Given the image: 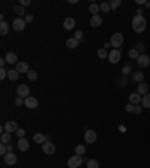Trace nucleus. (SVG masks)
<instances>
[{
    "label": "nucleus",
    "mask_w": 150,
    "mask_h": 168,
    "mask_svg": "<svg viewBox=\"0 0 150 168\" xmlns=\"http://www.w3.org/2000/svg\"><path fill=\"white\" fill-rule=\"evenodd\" d=\"M146 27H147V21H146V18L143 15H135L132 18V29H134V32L143 33L146 30Z\"/></svg>",
    "instance_id": "obj_1"
},
{
    "label": "nucleus",
    "mask_w": 150,
    "mask_h": 168,
    "mask_svg": "<svg viewBox=\"0 0 150 168\" xmlns=\"http://www.w3.org/2000/svg\"><path fill=\"white\" fill-rule=\"evenodd\" d=\"M110 44H111V47L114 48V50H119L122 45H123V35L122 33H114L113 36H111V41H110Z\"/></svg>",
    "instance_id": "obj_2"
},
{
    "label": "nucleus",
    "mask_w": 150,
    "mask_h": 168,
    "mask_svg": "<svg viewBox=\"0 0 150 168\" xmlns=\"http://www.w3.org/2000/svg\"><path fill=\"white\" fill-rule=\"evenodd\" d=\"M84 162V159L80 156V155H74L68 159V167L69 168H80L81 164Z\"/></svg>",
    "instance_id": "obj_3"
},
{
    "label": "nucleus",
    "mask_w": 150,
    "mask_h": 168,
    "mask_svg": "<svg viewBox=\"0 0 150 168\" xmlns=\"http://www.w3.org/2000/svg\"><path fill=\"white\" fill-rule=\"evenodd\" d=\"M120 59H122V53H120V50H111L110 53H108V60H110V63L111 65H117L119 62H120Z\"/></svg>",
    "instance_id": "obj_4"
},
{
    "label": "nucleus",
    "mask_w": 150,
    "mask_h": 168,
    "mask_svg": "<svg viewBox=\"0 0 150 168\" xmlns=\"http://www.w3.org/2000/svg\"><path fill=\"white\" fill-rule=\"evenodd\" d=\"M26 20L24 18H15L14 21H12V27H14V30L15 32H23L24 29H26Z\"/></svg>",
    "instance_id": "obj_5"
},
{
    "label": "nucleus",
    "mask_w": 150,
    "mask_h": 168,
    "mask_svg": "<svg viewBox=\"0 0 150 168\" xmlns=\"http://www.w3.org/2000/svg\"><path fill=\"white\" fill-rule=\"evenodd\" d=\"M96 138H98V135L95 131L92 129H87L86 132H84V140H86V143H89V144H93L95 141H96Z\"/></svg>",
    "instance_id": "obj_6"
},
{
    "label": "nucleus",
    "mask_w": 150,
    "mask_h": 168,
    "mask_svg": "<svg viewBox=\"0 0 150 168\" xmlns=\"http://www.w3.org/2000/svg\"><path fill=\"white\" fill-rule=\"evenodd\" d=\"M17 93H18V96H21V98H29L30 96V89L26 86V84H20L18 87H17Z\"/></svg>",
    "instance_id": "obj_7"
},
{
    "label": "nucleus",
    "mask_w": 150,
    "mask_h": 168,
    "mask_svg": "<svg viewBox=\"0 0 150 168\" xmlns=\"http://www.w3.org/2000/svg\"><path fill=\"white\" fill-rule=\"evenodd\" d=\"M42 150H44L45 155H54V153H56V147H54V144H53L51 141L44 143V144H42Z\"/></svg>",
    "instance_id": "obj_8"
},
{
    "label": "nucleus",
    "mask_w": 150,
    "mask_h": 168,
    "mask_svg": "<svg viewBox=\"0 0 150 168\" xmlns=\"http://www.w3.org/2000/svg\"><path fill=\"white\" fill-rule=\"evenodd\" d=\"M17 147H18L20 152H27L29 147H30V143H29V140H26V138H18Z\"/></svg>",
    "instance_id": "obj_9"
},
{
    "label": "nucleus",
    "mask_w": 150,
    "mask_h": 168,
    "mask_svg": "<svg viewBox=\"0 0 150 168\" xmlns=\"http://www.w3.org/2000/svg\"><path fill=\"white\" fill-rule=\"evenodd\" d=\"M3 161H5L6 165H15L18 159H17V155H14L12 152H9V153H6V155L3 156Z\"/></svg>",
    "instance_id": "obj_10"
},
{
    "label": "nucleus",
    "mask_w": 150,
    "mask_h": 168,
    "mask_svg": "<svg viewBox=\"0 0 150 168\" xmlns=\"http://www.w3.org/2000/svg\"><path fill=\"white\" fill-rule=\"evenodd\" d=\"M3 128H5V132H9V134L18 131V125H17V122H14V120H8Z\"/></svg>",
    "instance_id": "obj_11"
},
{
    "label": "nucleus",
    "mask_w": 150,
    "mask_h": 168,
    "mask_svg": "<svg viewBox=\"0 0 150 168\" xmlns=\"http://www.w3.org/2000/svg\"><path fill=\"white\" fill-rule=\"evenodd\" d=\"M24 105L27 108H30V110H35V108H38V99L33 98V96H29V98L24 99Z\"/></svg>",
    "instance_id": "obj_12"
},
{
    "label": "nucleus",
    "mask_w": 150,
    "mask_h": 168,
    "mask_svg": "<svg viewBox=\"0 0 150 168\" xmlns=\"http://www.w3.org/2000/svg\"><path fill=\"white\" fill-rule=\"evenodd\" d=\"M137 65L140 68H147L150 65V57L146 56V54H141V56L137 59Z\"/></svg>",
    "instance_id": "obj_13"
},
{
    "label": "nucleus",
    "mask_w": 150,
    "mask_h": 168,
    "mask_svg": "<svg viewBox=\"0 0 150 168\" xmlns=\"http://www.w3.org/2000/svg\"><path fill=\"white\" fill-rule=\"evenodd\" d=\"M33 141L38 143V144H44V143H47V141H50V137L41 134V132H38V134L33 135Z\"/></svg>",
    "instance_id": "obj_14"
},
{
    "label": "nucleus",
    "mask_w": 150,
    "mask_h": 168,
    "mask_svg": "<svg viewBox=\"0 0 150 168\" xmlns=\"http://www.w3.org/2000/svg\"><path fill=\"white\" fill-rule=\"evenodd\" d=\"M141 101H143V96L140 95V93H131L129 95V104H132V105H138V104H141Z\"/></svg>",
    "instance_id": "obj_15"
},
{
    "label": "nucleus",
    "mask_w": 150,
    "mask_h": 168,
    "mask_svg": "<svg viewBox=\"0 0 150 168\" xmlns=\"http://www.w3.org/2000/svg\"><path fill=\"white\" fill-rule=\"evenodd\" d=\"M15 69H17L20 74H29V71H30V69H29V65H27L26 62H18Z\"/></svg>",
    "instance_id": "obj_16"
},
{
    "label": "nucleus",
    "mask_w": 150,
    "mask_h": 168,
    "mask_svg": "<svg viewBox=\"0 0 150 168\" xmlns=\"http://www.w3.org/2000/svg\"><path fill=\"white\" fill-rule=\"evenodd\" d=\"M5 59H6V63H11V65H17L18 63V56L15 53H8L5 56Z\"/></svg>",
    "instance_id": "obj_17"
},
{
    "label": "nucleus",
    "mask_w": 150,
    "mask_h": 168,
    "mask_svg": "<svg viewBox=\"0 0 150 168\" xmlns=\"http://www.w3.org/2000/svg\"><path fill=\"white\" fill-rule=\"evenodd\" d=\"M137 93H140L141 96H144V95H147L149 93V86L143 81V83H140L138 87H137Z\"/></svg>",
    "instance_id": "obj_18"
},
{
    "label": "nucleus",
    "mask_w": 150,
    "mask_h": 168,
    "mask_svg": "<svg viewBox=\"0 0 150 168\" xmlns=\"http://www.w3.org/2000/svg\"><path fill=\"white\" fill-rule=\"evenodd\" d=\"M101 24H102V18H101L99 15H92V18H90V26L96 29V27H99Z\"/></svg>",
    "instance_id": "obj_19"
},
{
    "label": "nucleus",
    "mask_w": 150,
    "mask_h": 168,
    "mask_svg": "<svg viewBox=\"0 0 150 168\" xmlns=\"http://www.w3.org/2000/svg\"><path fill=\"white\" fill-rule=\"evenodd\" d=\"M63 27H65V30H72L75 27V20L74 18H66L63 21Z\"/></svg>",
    "instance_id": "obj_20"
},
{
    "label": "nucleus",
    "mask_w": 150,
    "mask_h": 168,
    "mask_svg": "<svg viewBox=\"0 0 150 168\" xmlns=\"http://www.w3.org/2000/svg\"><path fill=\"white\" fill-rule=\"evenodd\" d=\"M8 78L11 80V81H17V80L20 78V72L17 69H9L8 71Z\"/></svg>",
    "instance_id": "obj_21"
},
{
    "label": "nucleus",
    "mask_w": 150,
    "mask_h": 168,
    "mask_svg": "<svg viewBox=\"0 0 150 168\" xmlns=\"http://www.w3.org/2000/svg\"><path fill=\"white\" fill-rule=\"evenodd\" d=\"M14 12L18 15V18H23V17H26V11H24V8L21 6V5H15V6H14Z\"/></svg>",
    "instance_id": "obj_22"
},
{
    "label": "nucleus",
    "mask_w": 150,
    "mask_h": 168,
    "mask_svg": "<svg viewBox=\"0 0 150 168\" xmlns=\"http://www.w3.org/2000/svg\"><path fill=\"white\" fill-rule=\"evenodd\" d=\"M8 32H9V26H8V23L0 21V35L5 36V35H8Z\"/></svg>",
    "instance_id": "obj_23"
},
{
    "label": "nucleus",
    "mask_w": 150,
    "mask_h": 168,
    "mask_svg": "<svg viewBox=\"0 0 150 168\" xmlns=\"http://www.w3.org/2000/svg\"><path fill=\"white\" fill-rule=\"evenodd\" d=\"M66 47L71 48V50L77 48V47H78V39H75V38H69V39L66 41Z\"/></svg>",
    "instance_id": "obj_24"
},
{
    "label": "nucleus",
    "mask_w": 150,
    "mask_h": 168,
    "mask_svg": "<svg viewBox=\"0 0 150 168\" xmlns=\"http://www.w3.org/2000/svg\"><path fill=\"white\" fill-rule=\"evenodd\" d=\"M0 141H2V144H9L11 143V134L9 132H2Z\"/></svg>",
    "instance_id": "obj_25"
},
{
    "label": "nucleus",
    "mask_w": 150,
    "mask_h": 168,
    "mask_svg": "<svg viewBox=\"0 0 150 168\" xmlns=\"http://www.w3.org/2000/svg\"><path fill=\"white\" fill-rule=\"evenodd\" d=\"M132 80H134L135 83H143V81H144V74H143V72H134Z\"/></svg>",
    "instance_id": "obj_26"
},
{
    "label": "nucleus",
    "mask_w": 150,
    "mask_h": 168,
    "mask_svg": "<svg viewBox=\"0 0 150 168\" xmlns=\"http://www.w3.org/2000/svg\"><path fill=\"white\" fill-rule=\"evenodd\" d=\"M141 105H143L144 108H150V93H147V95H144V96H143Z\"/></svg>",
    "instance_id": "obj_27"
},
{
    "label": "nucleus",
    "mask_w": 150,
    "mask_h": 168,
    "mask_svg": "<svg viewBox=\"0 0 150 168\" xmlns=\"http://www.w3.org/2000/svg\"><path fill=\"white\" fill-rule=\"evenodd\" d=\"M89 11L92 12V15H98V12H101V8H99V5L92 3V5L89 6Z\"/></svg>",
    "instance_id": "obj_28"
},
{
    "label": "nucleus",
    "mask_w": 150,
    "mask_h": 168,
    "mask_svg": "<svg viewBox=\"0 0 150 168\" xmlns=\"http://www.w3.org/2000/svg\"><path fill=\"white\" fill-rule=\"evenodd\" d=\"M128 56L131 57V59H135V60H137V59H138V57L141 56V54H140V51H138V50L132 48V50H129V51H128Z\"/></svg>",
    "instance_id": "obj_29"
},
{
    "label": "nucleus",
    "mask_w": 150,
    "mask_h": 168,
    "mask_svg": "<svg viewBox=\"0 0 150 168\" xmlns=\"http://www.w3.org/2000/svg\"><path fill=\"white\" fill-rule=\"evenodd\" d=\"M98 57L102 59V60H104V59H108V51H107L105 48H99V50H98Z\"/></svg>",
    "instance_id": "obj_30"
},
{
    "label": "nucleus",
    "mask_w": 150,
    "mask_h": 168,
    "mask_svg": "<svg viewBox=\"0 0 150 168\" xmlns=\"http://www.w3.org/2000/svg\"><path fill=\"white\" fill-rule=\"evenodd\" d=\"M99 8H101V12H105V14L111 11V6H110V3H107V2L101 3V5H99Z\"/></svg>",
    "instance_id": "obj_31"
},
{
    "label": "nucleus",
    "mask_w": 150,
    "mask_h": 168,
    "mask_svg": "<svg viewBox=\"0 0 150 168\" xmlns=\"http://www.w3.org/2000/svg\"><path fill=\"white\" fill-rule=\"evenodd\" d=\"M86 153V147L83 146V144H78V146L75 147V155H80V156H83Z\"/></svg>",
    "instance_id": "obj_32"
},
{
    "label": "nucleus",
    "mask_w": 150,
    "mask_h": 168,
    "mask_svg": "<svg viewBox=\"0 0 150 168\" xmlns=\"http://www.w3.org/2000/svg\"><path fill=\"white\" fill-rule=\"evenodd\" d=\"M87 168H99V162L96 159H89L87 161Z\"/></svg>",
    "instance_id": "obj_33"
},
{
    "label": "nucleus",
    "mask_w": 150,
    "mask_h": 168,
    "mask_svg": "<svg viewBox=\"0 0 150 168\" xmlns=\"http://www.w3.org/2000/svg\"><path fill=\"white\" fill-rule=\"evenodd\" d=\"M27 78L30 80V81H36V80H38V72H35V71H29Z\"/></svg>",
    "instance_id": "obj_34"
},
{
    "label": "nucleus",
    "mask_w": 150,
    "mask_h": 168,
    "mask_svg": "<svg viewBox=\"0 0 150 168\" xmlns=\"http://www.w3.org/2000/svg\"><path fill=\"white\" fill-rule=\"evenodd\" d=\"M117 84H119V87H125V86H126V84H128V80H126V77L123 75V77H122V78H120V80H117Z\"/></svg>",
    "instance_id": "obj_35"
},
{
    "label": "nucleus",
    "mask_w": 150,
    "mask_h": 168,
    "mask_svg": "<svg viewBox=\"0 0 150 168\" xmlns=\"http://www.w3.org/2000/svg\"><path fill=\"white\" fill-rule=\"evenodd\" d=\"M122 5V0H113L111 3H110V6H111V9H117L119 6Z\"/></svg>",
    "instance_id": "obj_36"
},
{
    "label": "nucleus",
    "mask_w": 150,
    "mask_h": 168,
    "mask_svg": "<svg viewBox=\"0 0 150 168\" xmlns=\"http://www.w3.org/2000/svg\"><path fill=\"white\" fill-rule=\"evenodd\" d=\"M129 72H132V66H131V65H126V66L122 68V74H123V75H128Z\"/></svg>",
    "instance_id": "obj_37"
},
{
    "label": "nucleus",
    "mask_w": 150,
    "mask_h": 168,
    "mask_svg": "<svg viewBox=\"0 0 150 168\" xmlns=\"http://www.w3.org/2000/svg\"><path fill=\"white\" fill-rule=\"evenodd\" d=\"M14 104H15L17 107H21V105H24V99L21 98V96H17L15 101H14Z\"/></svg>",
    "instance_id": "obj_38"
},
{
    "label": "nucleus",
    "mask_w": 150,
    "mask_h": 168,
    "mask_svg": "<svg viewBox=\"0 0 150 168\" xmlns=\"http://www.w3.org/2000/svg\"><path fill=\"white\" fill-rule=\"evenodd\" d=\"M5 78H8V71L5 68H2L0 69V80H5Z\"/></svg>",
    "instance_id": "obj_39"
},
{
    "label": "nucleus",
    "mask_w": 150,
    "mask_h": 168,
    "mask_svg": "<svg viewBox=\"0 0 150 168\" xmlns=\"http://www.w3.org/2000/svg\"><path fill=\"white\" fill-rule=\"evenodd\" d=\"M6 153H8V149H6V144H2V146H0V155H2V156H5Z\"/></svg>",
    "instance_id": "obj_40"
},
{
    "label": "nucleus",
    "mask_w": 150,
    "mask_h": 168,
    "mask_svg": "<svg viewBox=\"0 0 150 168\" xmlns=\"http://www.w3.org/2000/svg\"><path fill=\"white\" fill-rule=\"evenodd\" d=\"M141 111H143V108H141V105H135L134 107V114H141Z\"/></svg>",
    "instance_id": "obj_41"
},
{
    "label": "nucleus",
    "mask_w": 150,
    "mask_h": 168,
    "mask_svg": "<svg viewBox=\"0 0 150 168\" xmlns=\"http://www.w3.org/2000/svg\"><path fill=\"white\" fill-rule=\"evenodd\" d=\"M134 107H135V105H132V104H126L125 110H126L128 113H134Z\"/></svg>",
    "instance_id": "obj_42"
},
{
    "label": "nucleus",
    "mask_w": 150,
    "mask_h": 168,
    "mask_svg": "<svg viewBox=\"0 0 150 168\" xmlns=\"http://www.w3.org/2000/svg\"><path fill=\"white\" fill-rule=\"evenodd\" d=\"M15 134H17V137H18V138H24V134H26V131H24V129H18Z\"/></svg>",
    "instance_id": "obj_43"
},
{
    "label": "nucleus",
    "mask_w": 150,
    "mask_h": 168,
    "mask_svg": "<svg viewBox=\"0 0 150 168\" xmlns=\"http://www.w3.org/2000/svg\"><path fill=\"white\" fill-rule=\"evenodd\" d=\"M74 38H75V39H78V41H80V39H83V32H81V30H78V32H75V35H74Z\"/></svg>",
    "instance_id": "obj_44"
},
{
    "label": "nucleus",
    "mask_w": 150,
    "mask_h": 168,
    "mask_svg": "<svg viewBox=\"0 0 150 168\" xmlns=\"http://www.w3.org/2000/svg\"><path fill=\"white\" fill-rule=\"evenodd\" d=\"M135 50H138L140 53L143 54V51H144V45H143V44H137V45H135Z\"/></svg>",
    "instance_id": "obj_45"
},
{
    "label": "nucleus",
    "mask_w": 150,
    "mask_h": 168,
    "mask_svg": "<svg viewBox=\"0 0 150 168\" xmlns=\"http://www.w3.org/2000/svg\"><path fill=\"white\" fill-rule=\"evenodd\" d=\"M24 20H26V23L29 24V23L33 21V15H30V14H29V15H26V17H24Z\"/></svg>",
    "instance_id": "obj_46"
},
{
    "label": "nucleus",
    "mask_w": 150,
    "mask_h": 168,
    "mask_svg": "<svg viewBox=\"0 0 150 168\" xmlns=\"http://www.w3.org/2000/svg\"><path fill=\"white\" fill-rule=\"evenodd\" d=\"M30 3H32V2H30V0H21V2H20V5H21V6H29V5H30Z\"/></svg>",
    "instance_id": "obj_47"
},
{
    "label": "nucleus",
    "mask_w": 150,
    "mask_h": 168,
    "mask_svg": "<svg viewBox=\"0 0 150 168\" xmlns=\"http://www.w3.org/2000/svg\"><path fill=\"white\" fill-rule=\"evenodd\" d=\"M6 149H8V153H9V152L14 150V146H12V144H6Z\"/></svg>",
    "instance_id": "obj_48"
},
{
    "label": "nucleus",
    "mask_w": 150,
    "mask_h": 168,
    "mask_svg": "<svg viewBox=\"0 0 150 168\" xmlns=\"http://www.w3.org/2000/svg\"><path fill=\"white\" fill-rule=\"evenodd\" d=\"M5 65H6V59H2V60H0V66L3 68Z\"/></svg>",
    "instance_id": "obj_49"
},
{
    "label": "nucleus",
    "mask_w": 150,
    "mask_h": 168,
    "mask_svg": "<svg viewBox=\"0 0 150 168\" xmlns=\"http://www.w3.org/2000/svg\"><path fill=\"white\" fill-rule=\"evenodd\" d=\"M137 3H138V5H146V2H144V0H137Z\"/></svg>",
    "instance_id": "obj_50"
},
{
    "label": "nucleus",
    "mask_w": 150,
    "mask_h": 168,
    "mask_svg": "<svg viewBox=\"0 0 150 168\" xmlns=\"http://www.w3.org/2000/svg\"><path fill=\"white\" fill-rule=\"evenodd\" d=\"M137 15H143V9H137Z\"/></svg>",
    "instance_id": "obj_51"
},
{
    "label": "nucleus",
    "mask_w": 150,
    "mask_h": 168,
    "mask_svg": "<svg viewBox=\"0 0 150 168\" xmlns=\"http://www.w3.org/2000/svg\"><path fill=\"white\" fill-rule=\"evenodd\" d=\"M146 8H150V2H146V5H144Z\"/></svg>",
    "instance_id": "obj_52"
},
{
    "label": "nucleus",
    "mask_w": 150,
    "mask_h": 168,
    "mask_svg": "<svg viewBox=\"0 0 150 168\" xmlns=\"http://www.w3.org/2000/svg\"><path fill=\"white\" fill-rule=\"evenodd\" d=\"M149 57H150V54H149Z\"/></svg>",
    "instance_id": "obj_53"
}]
</instances>
